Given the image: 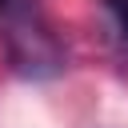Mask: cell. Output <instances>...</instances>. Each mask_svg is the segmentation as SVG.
I'll return each mask as SVG.
<instances>
[{
    "instance_id": "6da1fadb",
    "label": "cell",
    "mask_w": 128,
    "mask_h": 128,
    "mask_svg": "<svg viewBox=\"0 0 128 128\" xmlns=\"http://www.w3.org/2000/svg\"><path fill=\"white\" fill-rule=\"evenodd\" d=\"M104 8L112 12V20H116L120 36H128V0H104Z\"/></svg>"
},
{
    "instance_id": "7a4b0ae2",
    "label": "cell",
    "mask_w": 128,
    "mask_h": 128,
    "mask_svg": "<svg viewBox=\"0 0 128 128\" xmlns=\"http://www.w3.org/2000/svg\"><path fill=\"white\" fill-rule=\"evenodd\" d=\"M8 4H12V0H0V8H8Z\"/></svg>"
}]
</instances>
